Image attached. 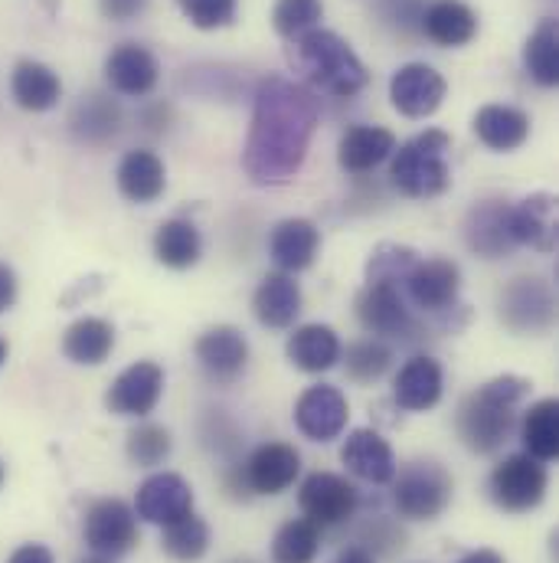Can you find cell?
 I'll list each match as a JSON object with an SVG mask.
<instances>
[{
	"label": "cell",
	"mask_w": 559,
	"mask_h": 563,
	"mask_svg": "<svg viewBox=\"0 0 559 563\" xmlns=\"http://www.w3.org/2000/svg\"><path fill=\"white\" fill-rule=\"evenodd\" d=\"M321 122L317 96L284 76H269L256 89L253 125L243 151V167L253 184L279 187L288 184L304 157Z\"/></svg>",
	"instance_id": "cell-1"
},
{
	"label": "cell",
	"mask_w": 559,
	"mask_h": 563,
	"mask_svg": "<svg viewBox=\"0 0 559 563\" xmlns=\"http://www.w3.org/2000/svg\"><path fill=\"white\" fill-rule=\"evenodd\" d=\"M288 59H291L294 73L304 76V82L314 96L321 92V96H334V99H354L370 82V73L360 63V56L334 30L314 26V30L294 36Z\"/></svg>",
	"instance_id": "cell-2"
},
{
	"label": "cell",
	"mask_w": 559,
	"mask_h": 563,
	"mask_svg": "<svg viewBox=\"0 0 559 563\" xmlns=\"http://www.w3.org/2000/svg\"><path fill=\"white\" fill-rule=\"evenodd\" d=\"M530 394V380L504 374L491 384H484L481 390H474L455 417V429L461 435V442L478 452V455H491L497 452L507 435L514 432L517 422V407L524 404V397Z\"/></svg>",
	"instance_id": "cell-3"
},
{
	"label": "cell",
	"mask_w": 559,
	"mask_h": 563,
	"mask_svg": "<svg viewBox=\"0 0 559 563\" xmlns=\"http://www.w3.org/2000/svg\"><path fill=\"white\" fill-rule=\"evenodd\" d=\"M448 151H451V135L441 129H425L416 139L400 144V151H393L396 157L390 167L393 187L413 200H428V197L445 194L451 184Z\"/></svg>",
	"instance_id": "cell-4"
},
{
	"label": "cell",
	"mask_w": 559,
	"mask_h": 563,
	"mask_svg": "<svg viewBox=\"0 0 559 563\" xmlns=\"http://www.w3.org/2000/svg\"><path fill=\"white\" fill-rule=\"evenodd\" d=\"M451 492V475L428 459L406 465L400 478H393V505L406 521H435L448 508Z\"/></svg>",
	"instance_id": "cell-5"
},
{
	"label": "cell",
	"mask_w": 559,
	"mask_h": 563,
	"mask_svg": "<svg viewBox=\"0 0 559 563\" xmlns=\"http://www.w3.org/2000/svg\"><path fill=\"white\" fill-rule=\"evenodd\" d=\"M547 485H550V475H547L544 462H537L527 452H517V455H507L504 462H497V468L491 472L488 492L501 511L527 515L547 498Z\"/></svg>",
	"instance_id": "cell-6"
},
{
	"label": "cell",
	"mask_w": 559,
	"mask_h": 563,
	"mask_svg": "<svg viewBox=\"0 0 559 563\" xmlns=\"http://www.w3.org/2000/svg\"><path fill=\"white\" fill-rule=\"evenodd\" d=\"M357 318L373 338H416L420 321L400 282H367L357 295Z\"/></svg>",
	"instance_id": "cell-7"
},
{
	"label": "cell",
	"mask_w": 559,
	"mask_h": 563,
	"mask_svg": "<svg viewBox=\"0 0 559 563\" xmlns=\"http://www.w3.org/2000/svg\"><path fill=\"white\" fill-rule=\"evenodd\" d=\"M82 538L92 554L125 558L138 544V515L122 498H99L82 518Z\"/></svg>",
	"instance_id": "cell-8"
},
{
	"label": "cell",
	"mask_w": 559,
	"mask_h": 563,
	"mask_svg": "<svg viewBox=\"0 0 559 563\" xmlns=\"http://www.w3.org/2000/svg\"><path fill=\"white\" fill-rule=\"evenodd\" d=\"M298 472H301V455H298L294 445H288V442H266V445H259L246 459V465H239L230 475L226 485L233 492L246 488L253 495H281V492H288L294 485Z\"/></svg>",
	"instance_id": "cell-9"
},
{
	"label": "cell",
	"mask_w": 559,
	"mask_h": 563,
	"mask_svg": "<svg viewBox=\"0 0 559 563\" xmlns=\"http://www.w3.org/2000/svg\"><path fill=\"white\" fill-rule=\"evenodd\" d=\"M298 505H301L304 518L314 521L317 528H334V525H344L357 515L360 495H357L354 482H347L344 475L314 472L301 482Z\"/></svg>",
	"instance_id": "cell-10"
},
{
	"label": "cell",
	"mask_w": 559,
	"mask_h": 563,
	"mask_svg": "<svg viewBox=\"0 0 559 563\" xmlns=\"http://www.w3.org/2000/svg\"><path fill=\"white\" fill-rule=\"evenodd\" d=\"M501 321L517 334H540L557 321V298L544 279H514L501 295Z\"/></svg>",
	"instance_id": "cell-11"
},
{
	"label": "cell",
	"mask_w": 559,
	"mask_h": 563,
	"mask_svg": "<svg viewBox=\"0 0 559 563\" xmlns=\"http://www.w3.org/2000/svg\"><path fill=\"white\" fill-rule=\"evenodd\" d=\"M448 96V82L438 69L425 63L400 66L390 79V102L406 119H428L441 109Z\"/></svg>",
	"instance_id": "cell-12"
},
{
	"label": "cell",
	"mask_w": 559,
	"mask_h": 563,
	"mask_svg": "<svg viewBox=\"0 0 559 563\" xmlns=\"http://www.w3.org/2000/svg\"><path fill=\"white\" fill-rule=\"evenodd\" d=\"M193 511V488L177 472H157L144 478L135 498V515L147 525L167 528Z\"/></svg>",
	"instance_id": "cell-13"
},
{
	"label": "cell",
	"mask_w": 559,
	"mask_h": 563,
	"mask_svg": "<svg viewBox=\"0 0 559 563\" xmlns=\"http://www.w3.org/2000/svg\"><path fill=\"white\" fill-rule=\"evenodd\" d=\"M347 420H350V404L331 384L308 387L298 397V404H294V426L311 442H331V439H337L347 429Z\"/></svg>",
	"instance_id": "cell-14"
},
{
	"label": "cell",
	"mask_w": 559,
	"mask_h": 563,
	"mask_svg": "<svg viewBox=\"0 0 559 563\" xmlns=\"http://www.w3.org/2000/svg\"><path fill=\"white\" fill-rule=\"evenodd\" d=\"M164 394V371L154 361H138L132 367H125L109 394H105V407L119 417H147Z\"/></svg>",
	"instance_id": "cell-15"
},
{
	"label": "cell",
	"mask_w": 559,
	"mask_h": 563,
	"mask_svg": "<svg viewBox=\"0 0 559 563\" xmlns=\"http://www.w3.org/2000/svg\"><path fill=\"white\" fill-rule=\"evenodd\" d=\"M403 288L420 311L441 314L448 308H458L461 273L451 260H420L403 282Z\"/></svg>",
	"instance_id": "cell-16"
},
{
	"label": "cell",
	"mask_w": 559,
	"mask_h": 563,
	"mask_svg": "<svg viewBox=\"0 0 559 563\" xmlns=\"http://www.w3.org/2000/svg\"><path fill=\"white\" fill-rule=\"evenodd\" d=\"M507 230L514 246H530L537 253L557 250V197L530 194L507 210Z\"/></svg>",
	"instance_id": "cell-17"
},
{
	"label": "cell",
	"mask_w": 559,
	"mask_h": 563,
	"mask_svg": "<svg viewBox=\"0 0 559 563\" xmlns=\"http://www.w3.org/2000/svg\"><path fill=\"white\" fill-rule=\"evenodd\" d=\"M197 361L206 371L210 380L216 384H233L249 361V344L243 338V331H236L233 324H216L210 331L200 334L197 341Z\"/></svg>",
	"instance_id": "cell-18"
},
{
	"label": "cell",
	"mask_w": 559,
	"mask_h": 563,
	"mask_svg": "<svg viewBox=\"0 0 559 563\" xmlns=\"http://www.w3.org/2000/svg\"><path fill=\"white\" fill-rule=\"evenodd\" d=\"M340 462L350 475L370 485H390L396 478V455L377 429H354L344 439Z\"/></svg>",
	"instance_id": "cell-19"
},
{
	"label": "cell",
	"mask_w": 559,
	"mask_h": 563,
	"mask_svg": "<svg viewBox=\"0 0 559 563\" xmlns=\"http://www.w3.org/2000/svg\"><path fill=\"white\" fill-rule=\"evenodd\" d=\"M105 79L119 96L141 99V96L154 92V86L160 79V66H157V59H154V53L147 46L122 43L105 59Z\"/></svg>",
	"instance_id": "cell-20"
},
{
	"label": "cell",
	"mask_w": 559,
	"mask_h": 563,
	"mask_svg": "<svg viewBox=\"0 0 559 563\" xmlns=\"http://www.w3.org/2000/svg\"><path fill=\"white\" fill-rule=\"evenodd\" d=\"M122 122H125L122 106L112 96H102V92L82 96L76 102V109L69 112V132L86 147H105L109 141L119 139Z\"/></svg>",
	"instance_id": "cell-21"
},
{
	"label": "cell",
	"mask_w": 559,
	"mask_h": 563,
	"mask_svg": "<svg viewBox=\"0 0 559 563\" xmlns=\"http://www.w3.org/2000/svg\"><path fill=\"white\" fill-rule=\"evenodd\" d=\"M441 387H445V374H441L438 361L416 354L413 361H406L400 367V374L393 380V400L406 413H425L441 400Z\"/></svg>",
	"instance_id": "cell-22"
},
{
	"label": "cell",
	"mask_w": 559,
	"mask_h": 563,
	"mask_svg": "<svg viewBox=\"0 0 559 563\" xmlns=\"http://www.w3.org/2000/svg\"><path fill=\"white\" fill-rule=\"evenodd\" d=\"M507 200H481L471 207L465 220V240L468 246L484 260H501L514 250L511 230H507Z\"/></svg>",
	"instance_id": "cell-23"
},
{
	"label": "cell",
	"mask_w": 559,
	"mask_h": 563,
	"mask_svg": "<svg viewBox=\"0 0 559 563\" xmlns=\"http://www.w3.org/2000/svg\"><path fill=\"white\" fill-rule=\"evenodd\" d=\"M422 33L435 46H468L478 33V13L465 0H432L420 13Z\"/></svg>",
	"instance_id": "cell-24"
},
{
	"label": "cell",
	"mask_w": 559,
	"mask_h": 563,
	"mask_svg": "<svg viewBox=\"0 0 559 563\" xmlns=\"http://www.w3.org/2000/svg\"><path fill=\"white\" fill-rule=\"evenodd\" d=\"M10 96L23 112H49L63 99V79L40 59H20L10 76Z\"/></svg>",
	"instance_id": "cell-25"
},
{
	"label": "cell",
	"mask_w": 559,
	"mask_h": 563,
	"mask_svg": "<svg viewBox=\"0 0 559 563\" xmlns=\"http://www.w3.org/2000/svg\"><path fill=\"white\" fill-rule=\"evenodd\" d=\"M317 246H321L317 227L311 220H301V217L281 220L272 230V240H269V253H272L276 266L288 276L308 269L317 260Z\"/></svg>",
	"instance_id": "cell-26"
},
{
	"label": "cell",
	"mask_w": 559,
	"mask_h": 563,
	"mask_svg": "<svg viewBox=\"0 0 559 563\" xmlns=\"http://www.w3.org/2000/svg\"><path fill=\"white\" fill-rule=\"evenodd\" d=\"M396 151V135L390 129L380 125H357L350 129L340 147H337V161L347 174H367L373 167H380L390 154Z\"/></svg>",
	"instance_id": "cell-27"
},
{
	"label": "cell",
	"mask_w": 559,
	"mask_h": 563,
	"mask_svg": "<svg viewBox=\"0 0 559 563\" xmlns=\"http://www.w3.org/2000/svg\"><path fill=\"white\" fill-rule=\"evenodd\" d=\"M340 338L327 324H301L288 338V361L304 374H324L340 361Z\"/></svg>",
	"instance_id": "cell-28"
},
{
	"label": "cell",
	"mask_w": 559,
	"mask_h": 563,
	"mask_svg": "<svg viewBox=\"0 0 559 563\" xmlns=\"http://www.w3.org/2000/svg\"><path fill=\"white\" fill-rule=\"evenodd\" d=\"M167 187L164 161L154 151H128L119 164V190L132 203H154Z\"/></svg>",
	"instance_id": "cell-29"
},
{
	"label": "cell",
	"mask_w": 559,
	"mask_h": 563,
	"mask_svg": "<svg viewBox=\"0 0 559 563\" xmlns=\"http://www.w3.org/2000/svg\"><path fill=\"white\" fill-rule=\"evenodd\" d=\"M115 351V328L105 318H79L66 328L63 354L79 367H99Z\"/></svg>",
	"instance_id": "cell-30"
},
{
	"label": "cell",
	"mask_w": 559,
	"mask_h": 563,
	"mask_svg": "<svg viewBox=\"0 0 559 563\" xmlns=\"http://www.w3.org/2000/svg\"><path fill=\"white\" fill-rule=\"evenodd\" d=\"M474 135L491 151H517L530 139V115L514 106H484L474 115Z\"/></svg>",
	"instance_id": "cell-31"
},
{
	"label": "cell",
	"mask_w": 559,
	"mask_h": 563,
	"mask_svg": "<svg viewBox=\"0 0 559 563\" xmlns=\"http://www.w3.org/2000/svg\"><path fill=\"white\" fill-rule=\"evenodd\" d=\"M253 311L266 328H288L301 314V288L288 273H272L253 295Z\"/></svg>",
	"instance_id": "cell-32"
},
{
	"label": "cell",
	"mask_w": 559,
	"mask_h": 563,
	"mask_svg": "<svg viewBox=\"0 0 559 563\" xmlns=\"http://www.w3.org/2000/svg\"><path fill=\"white\" fill-rule=\"evenodd\" d=\"M154 256L167 269H190L203 256V236L190 220H167L154 233Z\"/></svg>",
	"instance_id": "cell-33"
},
{
	"label": "cell",
	"mask_w": 559,
	"mask_h": 563,
	"mask_svg": "<svg viewBox=\"0 0 559 563\" xmlns=\"http://www.w3.org/2000/svg\"><path fill=\"white\" fill-rule=\"evenodd\" d=\"M521 442L524 452L534 455L537 462H554L559 455V404L557 400H540L534 404L524 422H521Z\"/></svg>",
	"instance_id": "cell-34"
},
{
	"label": "cell",
	"mask_w": 559,
	"mask_h": 563,
	"mask_svg": "<svg viewBox=\"0 0 559 563\" xmlns=\"http://www.w3.org/2000/svg\"><path fill=\"white\" fill-rule=\"evenodd\" d=\"M524 66H527V76L544 89H554L559 82V30L554 16L540 20V26L527 36Z\"/></svg>",
	"instance_id": "cell-35"
},
{
	"label": "cell",
	"mask_w": 559,
	"mask_h": 563,
	"mask_svg": "<svg viewBox=\"0 0 559 563\" xmlns=\"http://www.w3.org/2000/svg\"><path fill=\"white\" fill-rule=\"evenodd\" d=\"M321 554V528L308 518L284 521L272 541V563H314Z\"/></svg>",
	"instance_id": "cell-36"
},
{
	"label": "cell",
	"mask_w": 559,
	"mask_h": 563,
	"mask_svg": "<svg viewBox=\"0 0 559 563\" xmlns=\"http://www.w3.org/2000/svg\"><path fill=\"white\" fill-rule=\"evenodd\" d=\"M160 548H164V554H170L174 561L197 563L206 551H210V525L190 511L187 518H180V521H174V525L164 528Z\"/></svg>",
	"instance_id": "cell-37"
},
{
	"label": "cell",
	"mask_w": 559,
	"mask_h": 563,
	"mask_svg": "<svg viewBox=\"0 0 559 563\" xmlns=\"http://www.w3.org/2000/svg\"><path fill=\"white\" fill-rule=\"evenodd\" d=\"M340 357H344L347 377L357 380V384H377L390 371V364H393V351L380 338L354 341L347 347V354L340 351Z\"/></svg>",
	"instance_id": "cell-38"
},
{
	"label": "cell",
	"mask_w": 559,
	"mask_h": 563,
	"mask_svg": "<svg viewBox=\"0 0 559 563\" xmlns=\"http://www.w3.org/2000/svg\"><path fill=\"white\" fill-rule=\"evenodd\" d=\"M420 260V253L410 250V246L383 243V246L373 250V256H370V263H367V282H400V285H403Z\"/></svg>",
	"instance_id": "cell-39"
},
{
	"label": "cell",
	"mask_w": 559,
	"mask_h": 563,
	"mask_svg": "<svg viewBox=\"0 0 559 563\" xmlns=\"http://www.w3.org/2000/svg\"><path fill=\"white\" fill-rule=\"evenodd\" d=\"M174 449V439L164 426L157 422H144L138 429L128 432V459L141 465V468H154L160 465Z\"/></svg>",
	"instance_id": "cell-40"
},
{
	"label": "cell",
	"mask_w": 559,
	"mask_h": 563,
	"mask_svg": "<svg viewBox=\"0 0 559 563\" xmlns=\"http://www.w3.org/2000/svg\"><path fill=\"white\" fill-rule=\"evenodd\" d=\"M324 16L321 0H276L272 10V26L279 30L284 40H294L308 30H314Z\"/></svg>",
	"instance_id": "cell-41"
},
{
	"label": "cell",
	"mask_w": 559,
	"mask_h": 563,
	"mask_svg": "<svg viewBox=\"0 0 559 563\" xmlns=\"http://www.w3.org/2000/svg\"><path fill=\"white\" fill-rule=\"evenodd\" d=\"M197 30H223L236 20V0H177Z\"/></svg>",
	"instance_id": "cell-42"
},
{
	"label": "cell",
	"mask_w": 559,
	"mask_h": 563,
	"mask_svg": "<svg viewBox=\"0 0 559 563\" xmlns=\"http://www.w3.org/2000/svg\"><path fill=\"white\" fill-rule=\"evenodd\" d=\"M147 3L150 0H99V10L112 23H128V20H135L147 10Z\"/></svg>",
	"instance_id": "cell-43"
},
{
	"label": "cell",
	"mask_w": 559,
	"mask_h": 563,
	"mask_svg": "<svg viewBox=\"0 0 559 563\" xmlns=\"http://www.w3.org/2000/svg\"><path fill=\"white\" fill-rule=\"evenodd\" d=\"M16 295H20L16 273H13L7 263H0V314H3V311H10V308L16 305Z\"/></svg>",
	"instance_id": "cell-44"
},
{
	"label": "cell",
	"mask_w": 559,
	"mask_h": 563,
	"mask_svg": "<svg viewBox=\"0 0 559 563\" xmlns=\"http://www.w3.org/2000/svg\"><path fill=\"white\" fill-rule=\"evenodd\" d=\"M7 563H56V558L46 544H23L7 558Z\"/></svg>",
	"instance_id": "cell-45"
},
{
	"label": "cell",
	"mask_w": 559,
	"mask_h": 563,
	"mask_svg": "<svg viewBox=\"0 0 559 563\" xmlns=\"http://www.w3.org/2000/svg\"><path fill=\"white\" fill-rule=\"evenodd\" d=\"M334 563H373V554H367L364 548H347V551H340V558Z\"/></svg>",
	"instance_id": "cell-46"
},
{
	"label": "cell",
	"mask_w": 559,
	"mask_h": 563,
	"mask_svg": "<svg viewBox=\"0 0 559 563\" xmlns=\"http://www.w3.org/2000/svg\"><path fill=\"white\" fill-rule=\"evenodd\" d=\"M458 563H507L501 554H494V551H474V554H465Z\"/></svg>",
	"instance_id": "cell-47"
},
{
	"label": "cell",
	"mask_w": 559,
	"mask_h": 563,
	"mask_svg": "<svg viewBox=\"0 0 559 563\" xmlns=\"http://www.w3.org/2000/svg\"><path fill=\"white\" fill-rule=\"evenodd\" d=\"M79 563H115L112 558H102V554H92V558H82Z\"/></svg>",
	"instance_id": "cell-48"
},
{
	"label": "cell",
	"mask_w": 559,
	"mask_h": 563,
	"mask_svg": "<svg viewBox=\"0 0 559 563\" xmlns=\"http://www.w3.org/2000/svg\"><path fill=\"white\" fill-rule=\"evenodd\" d=\"M7 354H10V344H7V341L0 338V367L7 364Z\"/></svg>",
	"instance_id": "cell-49"
},
{
	"label": "cell",
	"mask_w": 559,
	"mask_h": 563,
	"mask_svg": "<svg viewBox=\"0 0 559 563\" xmlns=\"http://www.w3.org/2000/svg\"><path fill=\"white\" fill-rule=\"evenodd\" d=\"M3 475H7V472H3V462H0V485H3Z\"/></svg>",
	"instance_id": "cell-50"
},
{
	"label": "cell",
	"mask_w": 559,
	"mask_h": 563,
	"mask_svg": "<svg viewBox=\"0 0 559 563\" xmlns=\"http://www.w3.org/2000/svg\"><path fill=\"white\" fill-rule=\"evenodd\" d=\"M243 563H249V561H243Z\"/></svg>",
	"instance_id": "cell-51"
}]
</instances>
